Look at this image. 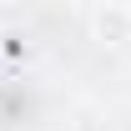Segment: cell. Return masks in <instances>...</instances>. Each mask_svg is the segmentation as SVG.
Here are the masks:
<instances>
[{"instance_id":"cell-1","label":"cell","mask_w":131,"mask_h":131,"mask_svg":"<svg viewBox=\"0 0 131 131\" xmlns=\"http://www.w3.org/2000/svg\"><path fill=\"white\" fill-rule=\"evenodd\" d=\"M86 25H91V40H101V46H126L131 40V5L101 0V5L86 10Z\"/></svg>"}]
</instances>
